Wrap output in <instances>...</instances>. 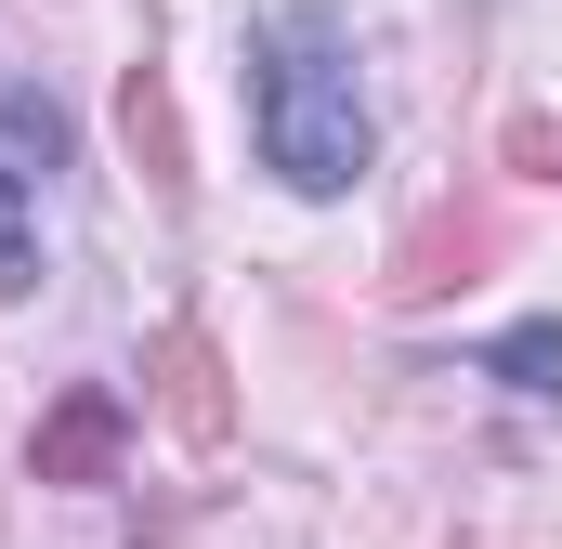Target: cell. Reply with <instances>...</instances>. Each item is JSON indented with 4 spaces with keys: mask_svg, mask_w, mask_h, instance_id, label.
<instances>
[{
    "mask_svg": "<svg viewBox=\"0 0 562 549\" xmlns=\"http://www.w3.org/2000/svg\"><path fill=\"white\" fill-rule=\"evenodd\" d=\"M249 132H262V170H288L301 197H340L367 170V79H353V26L327 0H276L249 26Z\"/></svg>",
    "mask_w": 562,
    "mask_h": 549,
    "instance_id": "obj_1",
    "label": "cell"
},
{
    "mask_svg": "<svg viewBox=\"0 0 562 549\" xmlns=\"http://www.w3.org/2000/svg\"><path fill=\"white\" fill-rule=\"evenodd\" d=\"M53 170H66L53 92L0 79V288H40V262H53Z\"/></svg>",
    "mask_w": 562,
    "mask_h": 549,
    "instance_id": "obj_2",
    "label": "cell"
},
{
    "mask_svg": "<svg viewBox=\"0 0 562 549\" xmlns=\"http://www.w3.org/2000/svg\"><path fill=\"white\" fill-rule=\"evenodd\" d=\"M119 445H132V406H119V393H66V406L40 418V445H26V458H40V484H105V471H119Z\"/></svg>",
    "mask_w": 562,
    "mask_h": 549,
    "instance_id": "obj_3",
    "label": "cell"
},
{
    "mask_svg": "<svg viewBox=\"0 0 562 549\" xmlns=\"http://www.w3.org/2000/svg\"><path fill=\"white\" fill-rule=\"evenodd\" d=\"M157 406H170V432H183V445H223V432H236V393H223L210 327H170V340H157Z\"/></svg>",
    "mask_w": 562,
    "mask_h": 549,
    "instance_id": "obj_4",
    "label": "cell"
},
{
    "mask_svg": "<svg viewBox=\"0 0 562 549\" xmlns=\"http://www.w3.org/2000/svg\"><path fill=\"white\" fill-rule=\"evenodd\" d=\"M497 249V223L484 210H431L419 236L393 249V301H431V288H471V262Z\"/></svg>",
    "mask_w": 562,
    "mask_h": 549,
    "instance_id": "obj_5",
    "label": "cell"
},
{
    "mask_svg": "<svg viewBox=\"0 0 562 549\" xmlns=\"http://www.w3.org/2000/svg\"><path fill=\"white\" fill-rule=\"evenodd\" d=\"M119 132H132V157L157 170V183H183V132H170V92H157V79L119 92Z\"/></svg>",
    "mask_w": 562,
    "mask_h": 549,
    "instance_id": "obj_6",
    "label": "cell"
},
{
    "mask_svg": "<svg viewBox=\"0 0 562 549\" xmlns=\"http://www.w3.org/2000/svg\"><path fill=\"white\" fill-rule=\"evenodd\" d=\"M484 367H497L510 393H562V327H510V340H497Z\"/></svg>",
    "mask_w": 562,
    "mask_h": 549,
    "instance_id": "obj_7",
    "label": "cell"
},
{
    "mask_svg": "<svg viewBox=\"0 0 562 549\" xmlns=\"http://www.w3.org/2000/svg\"><path fill=\"white\" fill-rule=\"evenodd\" d=\"M510 157H524V170H562V132H550V119H524V132H510Z\"/></svg>",
    "mask_w": 562,
    "mask_h": 549,
    "instance_id": "obj_8",
    "label": "cell"
}]
</instances>
